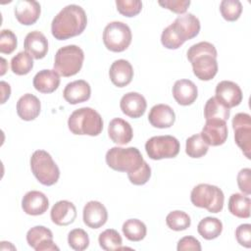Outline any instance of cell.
Segmentation results:
<instances>
[{"mask_svg": "<svg viewBox=\"0 0 251 251\" xmlns=\"http://www.w3.org/2000/svg\"><path fill=\"white\" fill-rule=\"evenodd\" d=\"M87 25L84 10L75 4L64 7L53 19L52 35L58 40H65L82 33Z\"/></svg>", "mask_w": 251, "mask_h": 251, "instance_id": "cell-1", "label": "cell"}, {"mask_svg": "<svg viewBox=\"0 0 251 251\" xmlns=\"http://www.w3.org/2000/svg\"><path fill=\"white\" fill-rule=\"evenodd\" d=\"M217 50L207 41L193 44L187 50V59L192 65L193 74L200 80H211L218 73Z\"/></svg>", "mask_w": 251, "mask_h": 251, "instance_id": "cell-2", "label": "cell"}, {"mask_svg": "<svg viewBox=\"0 0 251 251\" xmlns=\"http://www.w3.org/2000/svg\"><path fill=\"white\" fill-rule=\"evenodd\" d=\"M68 126L74 134L97 136L103 129V120L94 109L83 107L71 114L68 120Z\"/></svg>", "mask_w": 251, "mask_h": 251, "instance_id": "cell-3", "label": "cell"}, {"mask_svg": "<svg viewBox=\"0 0 251 251\" xmlns=\"http://www.w3.org/2000/svg\"><path fill=\"white\" fill-rule=\"evenodd\" d=\"M107 165L118 172L130 173L138 170L144 160L136 147H112L106 153Z\"/></svg>", "mask_w": 251, "mask_h": 251, "instance_id": "cell-4", "label": "cell"}, {"mask_svg": "<svg viewBox=\"0 0 251 251\" xmlns=\"http://www.w3.org/2000/svg\"><path fill=\"white\" fill-rule=\"evenodd\" d=\"M30 169L36 179L46 186L55 184L60 176V170L57 164L45 150H36L32 153Z\"/></svg>", "mask_w": 251, "mask_h": 251, "instance_id": "cell-5", "label": "cell"}, {"mask_svg": "<svg viewBox=\"0 0 251 251\" xmlns=\"http://www.w3.org/2000/svg\"><path fill=\"white\" fill-rule=\"evenodd\" d=\"M84 53L76 45H67L61 47L55 55L54 70L62 76H72L76 75L83 64Z\"/></svg>", "mask_w": 251, "mask_h": 251, "instance_id": "cell-6", "label": "cell"}, {"mask_svg": "<svg viewBox=\"0 0 251 251\" xmlns=\"http://www.w3.org/2000/svg\"><path fill=\"white\" fill-rule=\"evenodd\" d=\"M190 200L196 207L204 208L210 213H219L223 210L225 196L218 186L200 183L191 190Z\"/></svg>", "mask_w": 251, "mask_h": 251, "instance_id": "cell-7", "label": "cell"}, {"mask_svg": "<svg viewBox=\"0 0 251 251\" xmlns=\"http://www.w3.org/2000/svg\"><path fill=\"white\" fill-rule=\"evenodd\" d=\"M132 34L129 26L123 22L109 23L103 31V42L112 52H123L131 43Z\"/></svg>", "mask_w": 251, "mask_h": 251, "instance_id": "cell-8", "label": "cell"}, {"mask_svg": "<svg viewBox=\"0 0 251 251\" xmlns=\"http://www.w3.org/2000/svg\"><path fill=\"white\" fill-rule=\"evenodd\" d=\"M179 141L172 135H157L145 143L147 155L152 160L175 158L179 153Z\"/></svg>", "mask_w": 251, "mask_h": 251, "instance_id": "cell-9", "label": "cell"}, {"mask_svg": "<svg viewBox=\"0 0 251 251\" xmlns=\"http://www.w3.org/2000/svg\"><path fill=\"white\" fill-rule=\"evenodd\" d=\"M234 140L247 159L251 152V117L246 113H238L232 119Z\"/></svg>", "mask_w": 251, "mask_h": 251, "instance_id": "cell-10", "label": "cell"}, {"mask_svg": "<svg viewBox=\"0 0 251 251\" xmlns=\"http://www.w3.org/2000/svg\"><path fill=\"white\" fill-rule=\"evenodd\" d=\"M200 134L208 145H222L226 142L228 134L226 123L220 119L206 120L205 126H203Z\"/></svg>", "mask_w": 251, "mask_h": 251, "instance_id": "cell-11", "label": "cell"}, {"mask_svg": "<svg viewBox=\"0 0 251 251\" xmlns=\"http://www.w3.org/2000/svg\"><path fill=\"white\" fill-rule=\"evenodd\" d=\"M170 25L183 42L194 38L200 31V22L191 13L178 16Z\"/></svg>", "mask_w": 251, "mask_h": 251, "instance_id": "cell-12", "label": "cell"}, {"mask_svg": "<svg viewBox=\"0 0 251 251\" xmlns=\"http://www.w3.org/2000/svg\"><path fill=\"white\" fill-rule=\"evenodd\" d=\"M216 98L230 109L241 103L243 95L238 84L230 80H223L216 86Z\"/></svg>", "mask_w": 251, "mask_h": 251, "instance_id": "cell-13", "label": "cell"}, {"mask_svg": "<svg viewBox=\"0 0 251 251\" xmlns=\"http://www.w3.org/2000/svg\"><path fill=\"white\" fill-rule=\"evenodd\" d=\"M83 223L90 228H99L108 220V212L105 206L99 201H89L82 211Z\"/></svg>", "mask_w": 251, "mask_h": 251, "instance_id": "cell-14", "label": "cell"}, {"mask_svg": "<svg viewBox=\"0 0 251 251\" xmlns=\"http://www.w3.org/2000/svg\"><path fill=\"white\" fill-rule=\"evenodd\" d=\"M15 17L18 22L25 25H33L40 16V4L34 0H19L14 8Z\"/></svg>", "mask_w": 251, "mask_h": 251, "instance_id": "cell-15", "label": "cell"}, {"mask_svg": "<svg viewBox=\"0 0 251 251\" xmlns=\"http://www.w3.org/2000/svg\"><path fill=\"white\" fill-rule=\"evenodd\" d=\"M120 107L125 115L132 119H137L144 115L147 108V102L144 96L140 93L128 92L122 97Z\"/></svg>", "mask_w": 251, "mask_h": 251, "instance_id": "cell-16", "label": "cell"}, {"mask_svg": "<svg viewBox=\"0 0 251 251\" xmlns=\"http://www.w3.org/2000/svg\"><path fill=\"white\" fill-rule=\"evenodd\" d=\"M48 207L49 200L41 191H28L22 199V208L24 212L30 216L42 215L47 211Z\"/></svg>", "mask_w": 251, "mask_h": 251, "instance_id": "cell-17", "label": "cell"}, {"mask_svg": "<svg viewBox=\"0 0 251 251\" xmlns=\"http://www.w3.org/2000/svg\"><path fill=\"white\" fill-rule=\"evenodd\" d=\"M50 217L52 222L57 226H69L73 224L76 218V208L72 202L61 200L53 205Z\"/></svg>", "mask_w": 251, "mask_h": 251, "instance_id": "cell-18", "label": "cell"}, {"mask_svg": "<svg viewBox=\"0 0 251 251\" xmlns=\"http://www.w3.org/2000/svg\"><path fill=\"white\" fill-rule=\"evenodd\" d=\"M91 95V88L87 81L83 79H77L69 82L64 91L63 96L65 100L73 105L87 101Z\"/></svg>", "mask_w": 251, "mask_h": 251, "instance_id": "cell-19", "label": "cell"}, {"mask_svg": "<svg viewBox=\"0 0 251 251\" xmlns=\"http://www.w3.org/2000/svg\"><path fill=\"white\" fill-rule=\"evenodd\" d=\"M109 76L113 84L118 87H125L129 84L133 77V69L126 60L120 59L112 63L109 70Z\"/></svg>", "mask_w": 251, "mask_h": 251, "instance_id": "cell-20", "label": "cell"}, {"mask_svg": "<svg viewBox=\"0 0 251 251\" xmlns=\"http://www.w3.org/2000/svg\"><path fill=\"white\" fill-rule=\"evenodd\" d=\"M25 50L34 59L39 60L46 56L48 51V40L45 35L38 31L33 30L26 34L24 42Z\"/></svg>", "mask_w": 251, "mask_h": 251, "instance_id": "cell-21", "label": "cell"}, {"mask_svg": "<svg viewBox=\"0 0 251 251\" xmlns=\"http://www.w3.org/2000/svg\"><path fill=\"white\" fill-rule=\"evenodd\" d=\"M173 96L179 105L188 106L196 100L198 89L190 79H178L173 86Z\"/></svg>", "mask_w": 251, "mask_h": 251, "instance_id": "cell-22", "label": "cell"}, {"mask_svg": "<svg viewBox=\"0 0 251 251\" xmlns=\"http://www.w3.org/2000/svg\"><path fill=\"white\" fill-rule=\"evenodd\" d=\"M148 121L154 127L168 128L175 124L176 114L169 105L157 104L151 108Z\"/></svg>", "mask_w": 251, "mask_h": 251, "instance_id": "cell-23", "label": "cell"}, {"mask_svg": "<svg viewBox=\"0 0 251 251\" xmlns=\"http://www.w3.org/2000/svg\"><path fill=\"white\" fill-rule=\"evenodd\" d=\"M108 134L114 143L125 145L131 141L133 131L129 123L121 118H115L109 124Z\"/></svg>", "mask_w": 251, "mask_h": 251, "instance_id": "cell-24", "label": "cell"}, {"mask_svg": "<svg viewBox=\"0 0 251 251\" xmlns=\"http://www.w3.org/2000/svg\"><path fill=\"white\" fill-rule=\"evenodd\" d=\"M40 110V101L33 94H24L17 102L18 116L24 121H33L39 116Z\"/></svg>", "mask_w": 251, "mask_h": 251, "instance_id": "cell-25", "label": "cell"}, {"mask_svg": "<svg viewBox=\"0 0 251 251\" xmlns=\"http://www.w3.org/2000/svg\"><path fill=\"white\" fill-rule=\"evenodd\" d=\"M32 83L37 91L52 93L60 84V75L55 70H42L34 75Z\"/></svg>", "mask_w": 251, "mask_h": 251, "instance_id": "cell-26", "label": "cell"}, {"mask_svg": "<svg viewBox=\"0 0 251 251\" xmlns=\"http://www.w3.org/2000/svg\"><path fill=\"white\" fill-rule=\"evenodd\" d=\"M251 200L248 196L241 193H233L228 199V211L235 217L240 219H248L250 217Z\"/></svg>", "mask_w": 251, "mask_h": 251, "instance_id": "cell-27", "label": "cell"}, {"mask_svg": "<svg viewBox=\"0 0 251 251\" xmlns=\"http://www.w3.org/2000/svg\"><path fill=\"white\" fill-rule=\"evenodd\" d=\"M198 233L207 240H212L220 236L223 231L222 222L213 217H206L202 219L197 226Z\"/></svg>", "mask_w": 251, "mask_h": 251, "instance_id": "cell-28", "label": "cell"}, {"mask_svg": "<svg viewBox=\"0 0 251 251\" xmlns=\"http://www.w3.org/2000/svg\"><path fill=\"white\" fill-rule=\"evenodd\" d=\"M230 115V110L226 107L216 96L211 97L205 104L204 107V117L206 120L210 119H220L223 121L228 120Z\"/></svg>", "mask_w": 251, "mask_h": 251, "instance_id": "cell-29", "label": "cell"}, {"mask_svg": "<svg viewBox=\"0 0 251 251\" xmlns=\"http://www.w3.org/2000/svg\"><path fill=\"white\" fill-rule=\"evenodd\" d=\"M124 235L130 241H140L147 233L146 226L143 222L137 219H129L126 221L122 226Z\"/></svg>", "mask_w": 251, "mask_h": 251, "instance_id": "cell-30", "label": "cell"}, {"mask_svg": "<svg viewBox=\"0 0 251 251\" xmlns=\"http://www.w3.org/2000/svg\"><path fill=\"white\" fill-rule=\"evenodd\" d=\"M33 68L32 57L26 51H21L11 60L12 72L18 75H27Z\"/></svg>", "mask_w": 251, "mask_h": 251, "instance_id": "cell-31", "label": "cell"}, {"mask_svg": "<svg viewBox=\"0 0 251 251\" xmlns=\"http://www.w3.org/2000/svg\"><path fill=\"white\" fill-rule=\"evenodd\" d=\"M209 145L204 141L200 133L193 134L186 139L185 153L191 158H201L208 152Z\"/></svg>", "mask_w": 251, "mask_h": 251, "instance_id": "cell-32", "label": "cell"}, {"mask_svg": "<svg viewBox=\"0 0 251 251\" xmlns=\"http://www.w3.org/2000/svg\"><path fill=\"white\" fill-rule=\"evenodd\" d=\"M98 241H99L100 247L106 251L123 249L122 236L116 229H113V228H108L102 231L99 234Z\"/></svg>", "mask_w": 251, "mask_h": 251, "instance_id": "cell-33", "label": "cell"}, {"mask_svg": "<svg viewBox=\"0 0 251 251\" xmlns=\"http://www.w3.org/2000/svg\"><path fill=\"white\" fill-rule=\"evenodd\" d=\"M166 224L171 229L180 231L190 226L191 220L185 212L176 210L168 214V216L166 217Z\"/></svg>", "mask_w": 251, "mask_h": 251, "instance_id": "cell-34", "label": "cell"}, {"mask_svg": "<svg viewBox=\"0 0 251 251\" xmlns=\"http://www.w3.org/2000/svg\"><path fill=\"white\" fill-rule=\"evenodd\" d=\"M47 239H53L52 231L43 226H36L28 229L26 233V241L30 247L35 249L41 242Z\"/></svg>", "mask_w": 251, "mask_h": 251, "instance_id": "cell-35", "label": "cell"}, {"mask_svg": "<svg viewBox=\"0 0 251 251\" xmlns=\"http://www.w3.org/2000/svg\"><path fill=\"white\" fill-rule=\"evenodd\" d=\"M220 12L226 21L234 22L242 13V4L238 0H223L220 4Z\"/></svg>", "mask_w": 251, "mask_h": 251, "instance_id": "cell-36", "label": "cell"}, {"mask_svg": "<svg viewBox=\"0 0 251 251\" xmlns=\"http://www.w3.org/2000/svg\"><path fill=\"white\" fill-rule=\"evenodd\" d=\"M69 246L75 251L85 250L89 245V237L82 228H74L68 234Z\"/></svg>", "mask_w": 251, "mask_h": 251, "instance_id": "cell-37", "label": "cell"}, {"mask_svg": "<svg viewBox=\"0 0 251 251\" xmlns=\"http://www.w3.org/2000/svg\"><path fill=\"white\" fill-rule=\"evenodd\" d=\"M117 10L126 17H134L142 10V3L139 0H117Z\"/></svg>", "mask_w": 251, "mask_h": 251, "instance_id": "cell-38", "label": "cell"}, {"mask_svg": "<svg viewBox=\"0 0 251 251\" xmlns=\"http://www.w3.org/2000/svg\"><path fill=\"white\" fill-rule=\"evenodd\" d=\"M17 36L10 29H2L0 33V52L11 54L17 48Z\"/></svg>", "mask_w": 251, "mask_h": 251, "instance_id": "cell-39", "label": "cell"}, {"mask_svg": "<svg viewBox=\"0 0 251 251\" xmlns=\"http://www.w3.org/2000/svg\"><path fill=\"white\" fill-rule=\"evenodd\" d=\"M151 176V168L150 166L144 161L141 167L134 171L127 173V177L129 181L134 185H143L145 184Z\"/></svg>", "mask_w": 251, "mask_h": 251, "instance_id": "cell-40", "label": "cell"}, {"mask_svg": "<svg viewBox=\"0 0 251 251\" xmlns=\"http://www.w3.org/2000/svg\"><path fill=\"white\" fill-rule=\"evenodd\" d=\"M161 42L164 47L168 49H177L179 48L184 42L179 39L176 33L173 30L171 25L167 26L161 35Z\"/></svg>", "mask_w": 251, "mask_h": 251, "instance_id": "cell-41", "label": "cell"}, {"mask_svg": "<svg viewBox=\"0 0 251 251\" xmlns=\"http://www.w3.org/2000/svg\"><path fill=\"white\" fill-rule=\"evenodd\" d=\"M159 5L176 14H184L190 5L189 0H160Z\"/></svg>", "mask_w": 251, "mask_h": 251, "instance_id": "cell-42", "label": "cell"}, {"mask_svg": "<svg viewBox=\"0 0 251 251\" xmlns=\"http://www.w3.org/2000/svg\"><path fill=\"white\" fill-rule=\"evenodd\" d=\"M235 238L237 242L246 248L251 247V225L242 224L235 229Z\"/></svg>", "mask_w": 251, "mask_h": 251, "instance_id": "cell-43", "label": "cell"}, {"mask_svg": "<svg viewBox=\"0 0 251 251\" xmlns=\"http://www.w3.org/2000/svg\"><path fill=\"white\" fill-rule=\"evenodd\" d=\"M237 185L242 193L246 195L251 194V170L249 168L239 171L237 175Z\"/></svg>", "mask_w": 251, "mask_h": 251, "instance_id": "cell-44", "label": "cell"}, {"mask_svg": "<svg viewBox=\"0 0 251 251\" xmlns=\"http://www.w3.org/2000/svg\"><path fill=\"white\" fill-rule=\"evenodd\" d=\"M176 249L178 251H185V250L200 251L201 244H200L199 240L193 236H184L178 240Z\"/></svg>", "mask_w": 251, "mask_h": 251, "instance_id": "cell-45", "label": "cell"}, {"mask_svg": "<svg viewBox=\"0 0 251 251\" xmlns=\"http://www.w3.org/2000/svg\"><path fill=\"white\" fill-rule=\"evenodd\" d=\"M35 251H50V250H59V247L54 243L53 239H47L41 242L35 249Z\"/></svg>", "mask_w": 251, "mask_h": 251, "instance_id": "cell-46", "label": "cell"}, {"mask_svg": "<svg viewBox=\"0 0 251 251\" xmlns=\"http://www.w3.org/2000/svg\"><path fill=\"white\" fill-rule=\"evenodd\" d=\"M0 85H1V91H2V99H1V103L4 104L6 102V100L10 97V94H11V87H10V84L5 82V81H1L0 82Z\"/></svg>", "mask_w": 251, "mask_h": 251, "instance_id": "cell-47", "label": "cell"}, {"mask_svg": "<svg viewBox=\"0 0 251 251\" xmlns=\"http://www.w3.org/2000/svg\"><path fill=\"white\" fill-rule=\"evenodd\" d=\"M1 61H2V64H3V69H2V72H1V75H3L5 74V68H4V65L6 64V60L4 58H1Z\"/></svg>", "mask_w": 251, "mask_h": 251, "instance_id": "cell-48", "label": "cell"}]
</instances>
